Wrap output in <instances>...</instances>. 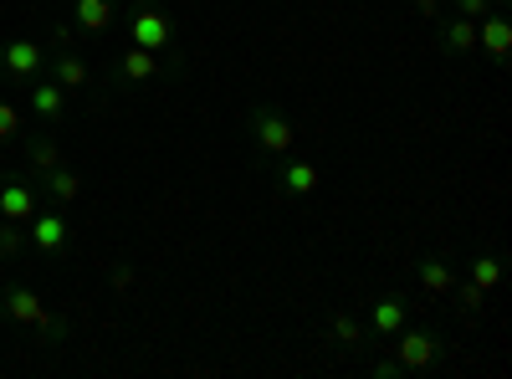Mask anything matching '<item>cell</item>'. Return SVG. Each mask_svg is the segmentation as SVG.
Listing matches in <instances>:
<instances>
[{"label":"cell","mask_w":512,"mask_h":379,"mask_svg":"<svg viewBox=\"0 0 512 379\" xmlns=\"http://www.w3.org/2000/svg\"><path fill=\"white\" fill-rule=\"evenodd\" d=\"M123 36L134 41V47L154 52V57H169L164 72L169 77H180L185 72V47H180V26L175 16H169L159 0H134V6L123 11Z\"/></svg>","instance_id":"1"},{"label":"cell","mask_w":512,"mask_h":379,"mask_svg":"<svg viewBox=\"0 0 512 379\" xmlns=\"http://www.w3.org/2000/svg\"><path fill=\"white\" fill-rule=\"evenodd\" d=\"M246 134L256 139V149L272 154V159H282V154L297 149V129H292V118L277 103H251L246 108Z\"/></svg>","instance_id":"2"},{"label":"cell","mask_w":512,"mask_h":379,"mask_svg":"<svg viewBox=\"0 0 512 379\" xmlns=\"http://www.w3.org/2000/svg\"><path fill=\"white\" fill-rule=\"evenodd\" d=\"M47 72V52L36 47L31 36H11V41H0V82L6 88H31V82Z\"/></svg>","instance_id":"3"},{"label":"cell","mask_w":512,"mask_h":379,"mask_svg":"<svg viewBox=\"0 0 512 379\" xmlns=\"http://www.w3.org/2000/svg\"><path fill=\"white\" fill-rule=\"evenodd\" d=\"M26 236H31V251H41V257H62V251L72 246V221L62 216V205L36 210V216L26 221Z\"/></svg>","instance_id":"4"},{"label":"cell","mask_w":512,"mask_h":379,"mask_svg":"<svg viewBox=\"0 0 512 379\" xmlns=\"http://www.w3.org/2000/svg\"><path fill=\"white\" fill-rule=\"evenodd\" d=\"M395 359H400V369H431L436 359H441V349H446V339H441V333L436 328H400L395 333Z\"/></svg>","instance_id":"5"},{"label":"cell","mask_w":512,"mask_h":379,"mask_svg":"<svg viewBox=\"0 0 512 379\" xmlns=\"http://www.w3.org/2000/svg\"><path fill=\"white\" fill-rule=\"evenodd\" d=\"M41 210V190L26 175H0V221H31Z\"/></svg>","instance_id":"6"},{"label":"cell","mask_w":512,"mask_h":379,"mask_svg":"<svg viewBox=\"0 0 512 379\" xmlns=\"http://www.w3.org/2000/svg\"><path fill=\"white\" fill-rule=\"evenodd\" d=\"M0 318H11V323L36 333L41 323H47V303H41L31 287H21V282H0Z\"/></svg>","instance_id":"7"},{"label":"cell","mask_w":512,"mask_h":379,"mask_svg":"<svg viewBox=\"0 0 512 379\" xmlns=\"http://www.w3.org/2000/svg\"><path fill=\"white\" fill-rule=\"evenodd\" d=\"M477 52L492 62V67H507L512 62V16L507 11H487L477 21Z\"/></svg>","instance_id":"8"},{"label":"cell","mask_w":512,"mask_h":379,"mask_svg":"<svg viewBox=\"0 0 512 379\" xmlns=\"http://www.w3.org/2000/svg\"><path fill=\"white\" fill-rule=\"evenodd\" d=\"M47 77L72 98V93H82V88L93 82V67H88V57H82L77 47H57V52L47 57Z\"/></svg>","instance_id":"9"},{"label":"cell","mask_w":512,"mask_h":379,"mask_svg":"<svg viewBox=\"0 0 512 379\" xmlns=\"http://www.w3.org/2000/svg\"><path fill=\"white\" fill-rule=\"evenodd\" d=\"M26 93H31V118L41 123V129H62V123H67V93L57 88V82L41 72Z\"/></svg>","instance_id":"10"},{"label":"cell","mask_w":512,"mask_h":379,"mask_svg":"<svg viewBox=\"0 0 512 379\" xmlns=\"http://www.w3.org/2000/svg\"><path fill=\"white\" fill-rule=\"evenodd\" d=\"M113 77L123 82V88H144V82H154V77H164V62L154 57V52H144V47H128L113 57Z\"/></svg>","instance_id":"11"},{"label":"cell","mask_w":512,"mask_h":379,"mask_svg":"<svg viewBox=\"0 0 512 379\" xmlns=\"http://www.w3.org/2000/svg\"><path fill=\"white\" fill-rule=\"evenodd\" d=\"M313 190H318V159L282 154V164H277V200H303Z\"/></svg>","instance_id":"12"},{"label":"cell","mask_w":512,"mask_h":379,"mask_svg":"<svg viewBox=\"0 0 512 379\" xmlns=\"http://www.w3.org/2000/svg\"><path fill=\"white\" fill-rule=\"evenodd\" d=\"M405 323H410V303L400 298V292H379L374 308H369V333L374 339H395Z\"/></svg>","instance_id":"13"},{"label":"cell","mask_w":512,"mask_h":379,"mask_svg":"<svg viewBox=\"0 0 512 379\" xmlns=\"http://www.w3.org/2000/svg\"><path fill=\"white\" fill-rule=\"evenodd\" d=\"M118 0H72V31L82 36H103L118 26Z\"/></svg>","instance_id":"14"},{"label":"cell","mask_w":512,"mask_h":379,"mask_svg":"<svg viewBox=\"0 0 512 379\" xmlns=\"http://www.w3.org/2000/svg\"><path fill=\"white\" fill-rule=\"evenodd\" d=\"M436 41H441L446 57H472V52H477V21L446 11V16L436 21Z\"/></svg>","instance_id":"15"},{"label":"cell","mask_w":512,"mask_h":379,"mask_svg":"<svg viewBox=\"0 0 512 379\" xmlns=\"http://www.w3.org/2000/svg\"><path fill=\"white\" fill-rule=\"evenodd\" d=\"M21 149H26V170H31V180H41L47 170H57V164H62V139H57V129L21 139Z\"/></svg>","instance_id":"16"},{"label":"cell","mask_w":512,"mask_h":379,"mask_svg":"<svg viewBox=\"0 0 512 379\" xmlns=\"http://www.w3.org/2000/svg\"><path fill=\"white\" fill-rule=\"evenodd\" d=\"M410 272H415V282H420L425 298H446V292L456 287V272H451V262H446V257H420Z\"/></svg>","instance_id":"17"},{"label":"cell","mask_w":512,"mask_h":379,"mask_svg":"<svg viewBox=\"0 0 512 379\" xmlns=\"http://www.w3.org/2000/svg\"><path fill=\"white\" fill-rule=\"evenodd\" d=\"M328 339H333V349L359 354V349H369V328H364L354 313H333V318H328Z\"/></svg>","instance_id":"18"},{"label":"cell","mask_w":512,"mask_h":379,"mask_svg":"<svg viewBox=\"0 0 512 379\" xmlns=\"http://www.w3.org/2000/svg\"><path fill=\"white\" fill-rule=\"evenodd\" d=\"M41 195H47L52 205H72V200L82 195V175L67 170V164H57V170L41 175Z\"/></svg>","instance_id":"19"},{"label":"cell","mask_w":512,"mask_h":379,"mask_svg":"<svg viewBox=\"0 0 512 379\" xmlns=\"http://www.w3.org/2000/svg\"><path fill=\"white\" fill-rule=\"evenodd\" d=\"M446 298L456 303V313H461L466 323H477V318H482V308H487V292H482L477 282H461V287H451Z\"/></svg>","instance_id":"20"},{"label":"cell","mask_w":512,"mask_h":379,"mask_svg":"<svg viewBox=\"0 0 512 379\" xmlns=\"http://www.w3.org/2000/svg\"><path fill=\"white\" fill-rule=\"evenodd\" d=\"M472 282H477L482 292H492V287L502 282V251H497V246L477 251V262H472Z\"/></svg>","instance_id":"21"},{"label":"cell","mask_w":512,"mask_h":379,"mask_svg":"<svg viewBox=\"0 0 512 379\" xmlns=\"http://www.w3.org/2000/svg\"><path fill=\"white\" fill-rule=\"evenodd\" d=\"M26 246H31V236L21 221H0V262H16Z\"/></svg>","instance_id":"22"},{"label":"cell","mask_w":512,"mask_h":379,"mask_svg":"<svg viewBox=\"0 0 512 379\" xmlns=\"http://www.w3.org/2000/svg\"><path fill=\"white\" fill-rule=\"evenodd\" d=\"M21 139H26V113L0 98V144H21Z\"/></svg>","instance_id":"23"},{"label":"cell","mask_w":512,"mask_h":379,"mask_svg":"<svg viewBox=\"0 0 512 379\" xmlns=\"http://www.w3.org/2000/svg\"><path fill=\"white\" fill-rule=\"evenodd\" d=\"M67 333H72V323H67L62 313H47V323L36 328V339L47 344V349H57V344H67Z\"/></svg>","instance_id":"24"},{"label":"cell","mask_w":512,"mask_h":379,"mask_svg":"<svg viewBox=\"0 0 512 379\" xmlns=\"http://www.w3.org/2000/svg\"><path fill=\"white\" fill-rule=\"evenodd\" d=\"M451 11H456V16H466V21H482V16H487V11H497V6H492V0H451Z\"/></svg>","instance_id":"25"},{"label":"cell","mask_w":512,"mask_h":379,"mask_svg":"<svg viewBox=\"0 0 512 379\" xmlns=\"http://www.w3.org/2000/svg\"><path fill=\"white\" fill-rule=\"evenodd\" d=\"M369 374H374V379H400L405 369H400V359H374V364H369Z\"/></svg>","instance_id":"26"},{"label":"cell","mask_w":512,"mask_h":379,"mask_svg":"<svg viewBox=\"0 0 512 379\" xmlns=\"http://www.w3.org/2000/svg\"><path fill=\"white\" fill-rule=\"evenodd\" d=\"M415 11H420L425 21H431V26H436V21L446 16V0H415Z\"/></svg>","instance_id":"27"},{"label":"cell","mask_w":512,"mask_h":379,"mask_svg":"<svg viewBox=\"0 0 512 379\" xmlns=\"http://www.w3.org/2000/svg\"><path fill=\"white\" fill-rule=\"evenodd\" d=\"M108 282H113L118 292H123V287H134V267H128V262H123V267H113V272H108Z\"/></svg>","instance_id":"28"},{"label":"cell","mask_w":512,"mask_h":379,"mask_svg":"<svg viewBox=\"0 0 512 379\" xmlns=\"http://www.w3.org/2000/svg\"><path fill=\"white\" fill-rule=\"evenodd\" d=\"M492 6H497V11H507V6H512V0H492Z\"/></svg>","instance_id":"29"}]
</instances>
